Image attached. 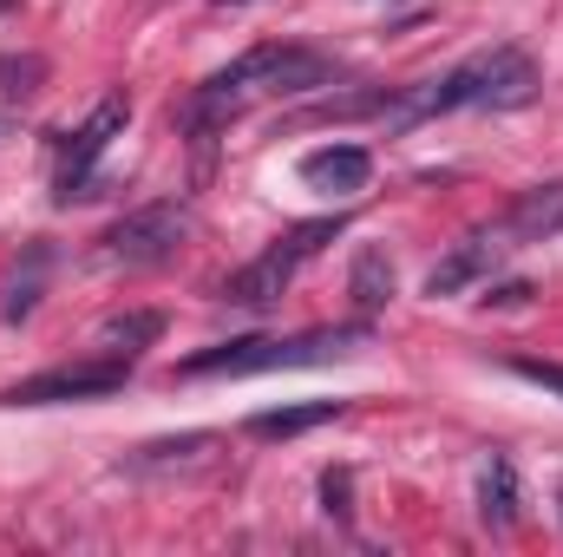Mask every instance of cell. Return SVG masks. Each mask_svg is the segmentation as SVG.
I'll return each mask as SVG.
<instances>
[{"label": "cell", "mask_w": 563, "mask_h": 557, "mask_svg": "<svg viewBox=\"0 0 563 557\" xmlns=\"http://www.w3.org/2000/svg\"><path fill=\"white\" fill-rule=\"evenodd\" d=\"M538 86H544V73H538V59L525 46H511V40L505 46H478V53H465L459 66H445L432 79L387 86L380 125L387 132H413V125L445 119V112H518V106L538 99Z\"/></svg>", "instance_id": "1"}, {"label": "cell", "mask_w": 563, "mask_h": 557, "mask_svg": "<svg viewBox=\"0 0 563 557\" xmlns=\"http://www.w3.org/2000/svg\"><path fill=\"white\" fill-rule=\"evenodd\" d=\"M505 230H511V243H544V237H558L563 230V177L518 190V204L505 210Z\"/></svg>", "instance_id": "11"}, {"label": "cell", "mask_w": 563, "mask_h": 557, "mask_svg": "<svg viewBox=\"0 0 563 557\" xmlns=\"http://www.w3.org/2000/svg\"><path fill=\"white\" fill-rule=\"evenodd\" d=\"M511 374L538 381L544 394H558V401H563V361H538V354H511Z\"/></svg>", "instance_id": "19"}, {"label": "cell", "mask_w": 563, "mask_h": 557, "mask_svg": "<svg viewBox=\"0 0 563 557\" xmlns=\"http://www.w3.org/2000/svg\"><path fill=\"white\" fill-rule=\"evenodd\" d=\"M217 7H250V0H217Z\"/></svg>", "instance_id": "21"}, {"label": "cell", "mask_w": 563, "mask_h": 557, "mask_svg": "<svg viewBox=\"0 0 563 557\" xmlns=\"http://www.w3.org/2000/svg\"><path fill=\"white\" fill-rule=\"evenodd\" d=\"M46 86V59L40 53H0V92L7 99H33Z\"/></svg>", "instance_id": "17"}, {"label": "cell", "mask_w": 563, "mask_h": 557, "mask_svg": "<svg viewBox=\"0 0 563 557\" xmlns=\"http://www.w3.org/2000/svg\"><path fill=\"white\" fill-rule=\"evenodd\" d=\"M7 132H13V125H7V119H0V139H7Z\"/></svg>", "instance_id": "22"}, {"label": "cell", "mask_w": 563, "mask_h": 557, "mask_svg": "<svg viewBox=\"0 0 563 557\" xmlns=\"http://www.w3.org/2000/svg\"><path fill=\"white\" fill-rule=\"evenodd\" d=\"M184 237H190V210L184 204H139V210H125L99 237V256L106 263H125V270H157V263L177 256Z\"/></svg>", "instance_id": "7"}, {"label": "cell", "mask_w": 563, "mask_h": 557, "mask_svg": "<svg viewBox=\"0 0 563 557\" xmlns=\"http://www.w3.org/2000/svg\"><path fill=\"white\" fill-rule=\"evenodd\" d=\"M374 328L367 321H328V328H301V335H243V341H217L177 361L184 381H243V374H282V368H328L341 354H354Z\"/></svg>", "instance_id": "3"}, {"label": "cell", "mask_w": 563, "mask_h": 557, "mask_svg": "<svg viewBox=\"0 0 563 557\" xmlns=\"http://www.w3.org/2000/svg\"><path fill=\"white\" fill-rule=\"evenodd\" d=\"M46 270H53V250L46 243H26V263H13V276L0 288V321H26L46 295Z\"/></svg>", "instance_id": "15"}, {"label": "cell", "mask_w": 563, "mask_h": 557, "mask_svg": "<svg viewBox=\"0 0 563 557\" xmlns=\"http://www.w3.org/2000/svg\"><path fill=\"white\" fill-rule=\"evenodd\" d=\"M125 125H132V99H125V92H106L73 132L53 139V204H79V197H92V184H99V157L112 151V139H125Z\"/></svg>", "instance_id": "5"}, {"label": "cell", "mask_w": 563, "mask_h": 557, "mask_svg": "<svg viewBox=\"0 0 563 557\" xmlns=\"http://www.w3.org/2000/svg\"><path fill=\"white\" fill-rule=\"evenodd\" d=\"M157 341H164V308H125V315L99 321V354L139 361L144 348H157Z\"/></svg>", "instance_id": "14"}, {"label": "cell", "mask_w": 563, "mask_h": 557, "mask_svg": "<svg viewBox=\"0 0 563 557\" xmlns=\"http://www.w3.org/2000/svg\"><path fill=\"white\" fill-rule=\"evenodd\" d=\"M132 381V361L99 354V361H66L46 374H26L13 387H0V407H66V401H112Z\"/></svg>", "instance_id": "6"}, {"label": "cell", "mask_w": 563, "mask_h": 557, "mask_svg": "<svg viewBox=\"0 0 563 557\" xmlns=\"http://www.w3.org/2000/svg\"><path fill=\"white\" fill-rule=\"evenodd\" d=\"M531 295H538V288H531V282H498V288H492V295H485V302H492V308H525V302H531Z\"/></svg>", "instance_id": "20"}, {"label": "cell", "mask_w": 563, "mask_h": 557, "mask_svg": "<svg viewBox=\"0 0 563 557\" xmlns=\"http://www.w3.org/2000/svg\"><path fill=\"white\" fill-rule=\"evenodd\" d=\"M347 230V217L334 210V217H308V223H295V230H282L276 243L256 256V263H243L236 276L223 282V302L230 308H250V315H263V308H276L282 295H288V282L301 276V263H314L334 237Z\"/></svg>", "instance_id": "4"}, {"label": "cell", "mask_w": 563, "mask_h": 557, "mask_svg": "<svg viewBox=\"0 0 563 557\" xmlns=\"http://www.w3.org/2000/svg\"><path fill=\"white\" fill-rule=\"evenodd\" d=\"M347 295L361 302V308H387L394 302V263H387V250H361L354 256V276H347Z\"/></svg>", "instance_id": "16"}, {"label": "cell", "mask_w": 563, "mask_h": 557, "mask_svg": "<svg viewBox=\"0 0 563 557\" xmlns=\"http://www.w3.org/2000/svg\"><path fill=\"white\" fill-rule=\"evenodd\" d=\"M223 439L217 433H177V439H151V446H132L119 466L139 472V479H157V472H184V466H203Z\"/></svg>", "instance_id": "10"}, {"label": "cell", "mask_w": 563, "mask_h": 557, "mask_svg": "<svg viewBox=\"0 0 563 557\" xmlns=\"http://www.w3.org/2000/svg\"><path fill=\"white\" fill-rule=\"evenodd\" d=\"M334 79V59L321 53V46H288V40H269V46H250L243 59H230L223 73H210L190 99H184V112H177V125L190 132L197 144H210L256 92H314V86H328Z\"/></svg>", "instance_id": "2"}, {"label": "cell", "mask_w": 563, "mask_h": 557, "mask_svg": "<svg viewBox=\"0 0 563 557\" xmlns=\"http://www.w3.org/2000/svg\"><path fill=\"white\" fill-rule=\"evenodd\" d=\"M301 184L321 197H361L374 184V151L367 144H321L301 157Z\"/></svg>", "instance_id": "9"}, {"label": "cell", "mask_w": 563, "mask_h": 557, "mask_svg": "<svg viewBox=\"0 0 563 557\" xmlns=\"http://www.w3.org/2000/svg\"><path fill=\"white\" fill-rule=\"evenodd\" d=\"M347 492H354V472L347 466H328L321 472V512L328 518H347Z\"/></svg>", "instance_id": "18"}, {"label": "cell", "mask_w": 563, "mask_h": 557, "mask_svg": "<svg viewBox=\"0 0 563 557\" xmlns=\"http://www.w3.org/2000/svg\"><path fill=\"white\" fill-rule=\"evenodd\" d=\"M505 250H518L511 243V230H505V217L498 223H478V230H465L439 263H432V276H426V295L432 302H445V295H465L472 282H485L498 263H505Z\"/></svg>", "instance_id": "8"}, {"label": "cell", "mask_w": 563, "mask_h": 557, "mask_svg": "<svg viewBox=\"0 0 563 557\" xmlns=\"http://www.w3.org/2000/svg\"><path fill=\"white\" fill-rule=\"evenodd\" d=\"M478 518H485V532H518L525 492H518V466L511 459H492L478 472Z\"/></svg>", "instance_id": "13"}, {"label": "cell", "mask_w": 563, "mask_h": 557, "mask_svg": "<svg viewBox=\"0 0 563 557\" xmlns=\"http://www.w3.org/2000/svg\"><path fill=\"white\" fill-rule=\"evenodd\" d=\"M347 414V401H295V407H263V414L243 419V433L250 439H263V446H276V439H301V433H314V426H328V419Z\"/></svg>", "instance_id": "12"}]
</instances>
